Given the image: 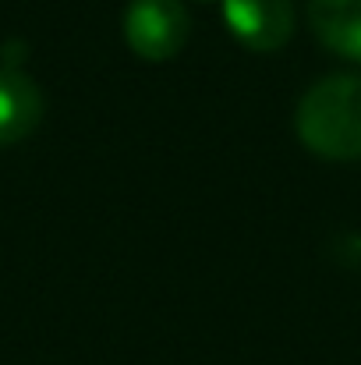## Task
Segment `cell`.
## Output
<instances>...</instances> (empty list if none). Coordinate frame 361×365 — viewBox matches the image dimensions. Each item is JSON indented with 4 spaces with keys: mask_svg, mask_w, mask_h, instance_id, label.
Returning a JSON list of instances; mask_svg holds the SVG:
<instances>
[{
    "mask_svg": "<svg viewBox=\"0 0 361 365\" xmlns=\"http://www.w3.org/2000/svg\"><path fill=\"white\" fill-rule=\"evenodd\" d=\"M298 138L323 160H361V75H326L298 103Z\"/></svg>",
    "mask_w": 361,
    "mask_h": 365,
    "instance_id": "6da1fadb",
    "label": "cell"
},
{
    "mask_svg": "<svg viewBox=\"0 0 361 365\" xmlns=\"http://www.w3.org/2000/svg\"><path fill=\"white\" fill-rule=\"evenodd\" d=\"M192 36V14L184 0H131L124 11V43L135 57L159 64L184 50Z\"/></svg>",
    "mask_w": 361,
    "mask_h": 365,
    "instance_id": "7a4b0ae2",
    "label": "cell"
},
{
    "mask_svg": "<svg viewBox=\"0 0 361 365\" xmlns=\"http://www.w3.org/2000/svg\"><path fill=\"white\" fill-rule=\"evenodd\" d=\"M220 11L231 36L251 53H273L287 46L298 25L291 0H224Z\"/></svg>",
    "mask_w": 361,
    "mask_h": 365,
    "instance_id": "3957f363",
    "label": "cell"
},
{
    "mask_svg": "<svg viewBox=\"0 0 361 365\" xmlns=\"http://www.w3.org/2000/svg\"><path fill=\"white\" fill-rule=\"evenodd\" d=\"M39 121H43L39 86L18 68H0V149L28 138Z\"/></svg>",
    "mask_w": 361,
    "mask_h": 365,
    "instance_id": "277c9868",
    "label": "cell"
},
{
    "mask_svg": "<svg viewBox=\"0 0 361 365\" xmlns=\"http://www.w3.org/2000/svg\"><path fill=\"white\" fill-rule=\"evenodd\" d=\"M308 25L330 53L361 64V0H308Z\"/></svg>",
    "mask_w": 361,
    "mask_h": 365,
    "instance_id": "5b68a950",
    "label": "cell"
},
{
    "mask_svg": "<svg viewBox=\"0 0 361 365\" xmlns=\"http://www.w3.org/2000/svg\"><path fill=\"white\" fill-rule=\"evenodd\" d=\"M195 4H216V0H195ZM220 4H224V0H220Z\"/></svg>",
    "mask_w": 361,
    "mask_h": 365,
    "instance_id": "8992f818",
    "label": "cell"
}]
</instances>
